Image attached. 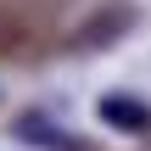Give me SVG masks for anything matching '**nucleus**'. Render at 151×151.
Segmentation results:
<instances>
[{
    "instance_id": "obj_1",
    "label": "nucleus",
    "mask_w": 151,
    "mask_h": 151,
    "mask_svg": "<svg viewBox=\"0 0 151 151\" xmlns=\"http://www.w3.org/2000/svg\"><path fill=\"white\" fill-rule=\"evenodd\" d=\"M101 118H112V129H129V134H146L151 129V112L140 101H123V95H106L101 101Z\"/></svg>"
}]
</instances>
